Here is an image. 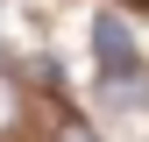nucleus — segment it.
Wrapping results in <instances>:
<instances>
[{"label":"nucleus","mask_w":149,"mask_h":142,"mask_svg":"<svg viewBox=\"0 0 149 142\" xmlns=\"http://www.w3.org/2000/svg\"><path fill=\"white\" fill-rule=\"evenodd\" d=\"M92 57H100V78H135V36H128V22H114V14H100L92 22Z\"/></svg>","instance_id":"f257e3e1"},{"label":"nucleus","mask_w":149,"mask_h":142,"mask_svg":"<svg viewBox=\"0 0 149 142\" xmlns=\"http://www.w3.org/2000/svg\"><path fill=\"white\" fill-rule=\"evenodd\" d=\"M22 128V93H14V78L0 71V135H14Z\"/></svg>","instance_id":"f03ea898"},{"label":"nucleus","mask_w":149,"mask_h":142,"mask_svg":"<svg viewBox=\"0 0 149 142\" xmlns=\"http://www.w3.org/2000/svg\"><path fill=\"white\" fill-rule=\"evenodd\" d=\"M142 7H149V0H142Z\"/></svg>","instance_id":"7ed1b4c3"}]
</instances>
